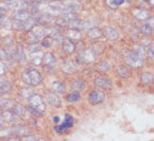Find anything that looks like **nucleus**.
Returning a JSON list of instances; mask_svg holds the SVG:
<instances>
[{
    "instance_id": "obj_49",
    "label": "nucleus",
    "mask_w": 154,
    "mask_h": 141,
    "mask_svg": "<svg viewBox=\"0 0 154 141\" xmlns=\"http://www.w3.org/2000/svg\"><path fill=\"white\" fill-rule=\"evenodd\" d=\"M54 122H55V123H58V122H59V118H58V117H54Z\"/></svg>"
},
{
    "instance_id": "obj_29",
    "label": "nucleus",
    "mask_w": 154,
    "mask_h": 141,
    "mask_svg": "<svg viewBox=\"0 0 154 141\" xmlns=\"http://www.w3.org/2000/svg\"><path fill=\"white\" fill-rule=\"evenodd\" d=\"M110 68H111V64H110L108 61H105V60L97 64V69H98L100 71H102V72H106V71H108Z\"/></svg>"
},
{
    "instance_id": "obj_40",
    "label": "nucleus",
    "mask_w": 154,
    "mask_h": 141,
    "mask_svg": "<svg viewBox=\"0 0 154 141\" xmlns=\"http://www.w3.org/2000/svg\"><path fill=\"white\" fill-rule=\"evenodd\" d=\"M6 72H7V66L0 61V76H4Z\"/></svg>"
},
{
    "instance_id": "obj_51",
    "label": "nucleus",
    "mask_w": 154,
    "mask_h": 141,
    "mask_svg": "<svg viewBox=\"0 0 154 141\" xmlns=\"http://www.w3.org/2000/svg\"><path fill=\"white\" fill-rule=\"evenodd\" d=\"M36 141H47V140H46V139H44V138H38Z\"/></svg>"
},
{
    "instance_id": "obj_12",
    "label": "nucleus",
    "mask_w": 154,
    "mask_h": 141,
    "mask_svg": "<svg viewBox=\"0 0 154 141\" xmlns=\"http://www.w3.org/2000/svg\"><path fill=\"white\" fill-rule=\"evenodd\" d=\"M46 99H47V101L50 106H53V107H60V104H62V100H60V98L58 97L57 94L55 92H47L46 93Z\"/></svg>"
},
{
    "instance_id": "obj_20",
    "label": "nucleus",
    "mask_w": 154,
    "mask_h": 141,
    "mask_svg": "<svg viewBox=\"0 0 154 141\" xmlns=\"http://www.w3.org/2000/svg\"><path fill=\"white\" fill-rule=\"evenodd\" d=\"M52 88H53V91L55 93L63 94V93L66 92V87H65V84L62 83L60 81H55V82H53Z\"/></svg>"
},
{
    "instance_id": "obj_9",
    "label": "nucleus",
    "mask_w": 154,
    "mask_h": 141,
    "mask_svg": "<svg viewBox=\"0 0 154 141\" xmlns=\"http://www.w3.org/2000/svg\"><path fill=\"white\" fill-rule=\"evenodd\" d=\"M105 93L101 90H93L88 96V101L92 104H98L105 100Z\"/></svg>"
},
{
    "instance_id": "obj_52",
    "label": "nucleus",
    "mask_w": 154,
    "mask_h": 141,
    "mask_svg": "<svg viewBox=\"0 0 154 141\" xmlns=\"http://www.w3.org/2000/svg\"><path fill=\"white\" fill-rule=\"evenodd\" d=\"M2 97V92H1V91H0V98Z\"/></svg>"
},
{
    "instance_id": "obj_48",
    "label": "nucleus",
    "mask_w": 154,
    "mask_h": 141,
    "mask_svg": "<svg viewBox=\"0 0 154 141\" xmlns=\"http://www.w3.org/2000/svg\"><path fill=\"white\" fill-rule=\"evenodd\" d=\"M4 123H5V122H4L2 118H1V116H0V128H1V127H4Z\"/></svg>"
},
{
    "instance_id": "obj_28",
    "label": "nucleus",
    "mask_w": 154,
    "mask_h": 141,
    "mask_svg": "<svg viewBox=\"0 0 154 141\" xmlns=\"http://www.w3.org/2000/svg\"><path fill=\"white\" fill-rule=\"evenodd\" d=\"M73 125H74V118L70 116V115H66L65 116V120L64 122L62 123V126L65 128V129H69V128H72Z\"/></svg>"
},
{
    "instance_id": "obj_33",
    "label": "nucleus",
    "mask_w": 154,
    "mask_h": 141,
    "mask_svg": "<svg viewBox=\"0 0 154 141\" xmlns=\"http://www.w3.org/2000/svg\"><path fill=\"white\" fill-rule=\"evenodd\" d=\"M133 51L134 52H136V54H139V56H141V57H144L145 56V48L142 46V44H137V46H135L134 48H133Z\"/></svg>"
},
{
    "instance_id": "obj_2",
    "label": "nucleus",
    "mask_w": 154,
    "mask_h": 141,
    "mask_svg": "<svg viewBox=\"0 0 154 141\" xmlns=\"http://www.w3.org/2000/svg\"><path fill=\"white\" fill-rule=\"evenodd\" d=\"M23 81L25 83H27L29 86H33V87H36V86H39L41 81H43V77L39 72L38 70L36 69H29L26 72L23 73Z\"/></svg>"
},
{
    "instance_id": "obj_39",
    "label": "nucleus",
    "mask_w": 154,
    "mask_h": 141,
    "mask_svg": "<svg viewBox=\"0 0 154 141\" xmlns=\"http://www.w3.org/2000/svg\"><path fill=\"white\" fill-rule=\"evenodd\" d=\"M2 27H5L6 29H10L11 27H12V24H11V21L8 19H5L4 18V22H2Z\"/></svg>"
},
{
    "instance_id": "obj_1",
    "label": "nucleus",
    "mask_w": 154,
    "mask_h": 141,
    "mask_svg": "<svg viewBox=\"0 0 154 141\" xmlns=\"http://www.w3.org/2000/svg\"><path fill=\"white\" fill-rule=\"evenodd\" d=\"M123 59L124 62L134 69L142 68L144 66V59L143 57H141L139 54L134 52L133 50H125L123 52Z\"/></svg>"
},
{
    "instance_id": "obj_14",
    "label": "nucleus",
    "mask_w": 154,
    "mask_h": 141,
    "mask_svg": "<svg viewBox=\"0 0 154 141\" xmlns=\"http://www.w3.org/2000/svg\"><path fill=\"white\" fill-rule=\"evenodd\" d=\"M62 71L66 74H72V73L77 71V64L70 61V60H68L62 66Z\"/></svg>"
},
{
    "instance_id": "obj_11",
    "label": "nucleus",
    "mask_w": 154,
    "mask_h": 141,
    "mask_svg": "<svg viewBox=\"0 0 154 141\" xmlns=\"http://www.w3.org/2000/svg\"><path fill=\"white\" fill-rule=\"evenodd\" d=\"M95 84H96L98 88H102V89H107L110 90L113 88V83L108 78L106 77H97L96 80H95Z\"/></svg>"
},
{
    "instance_id": "obj_32",
    "label": "nucleus",
    "mask_w": 154,
    "mask_h": 141,
    "mask_svg": "<svg viewBox=\"0 0 154 141\" xmlns=\"http://www.w3.org/2000/svg\"><path fill=\"white\" fill-rule=\"evenodd\" d=\"M0 91L4 93H8V92H11V84H10L8 81H5V82L1 84V87H0Z\"/></svg>"
},
{
    "instance_id": "obj_47",
    "label": "nucleus",
    "mask_w": 154,
    "mask_h": 141,
    "mask_svg": "<svg viewBox=\"0 0 154 141\" xmlns=\"http://www.w3.org/2000/svg\"><path fill=\"white\" fill-rule=\"evenodd\" d=\"M124 2V0H115V5L116 6H120L121 4H123Z\"/></svg>"
},
{
    "instance_id": "obj_13",
    "label": "nucleus",
    "mask_w": 154,
    "mask_h": 141,
    "mask_svg": "<svg viewBox=\"0 0 154 141\" xmlns=\"http://www.w3.org/2000/svg\"><path fill=\"white\" fill-rule=\"evenodd\" d=\"M41 62L48 67V68H53L54 66L56 64V57L54 56L52 52H46L45 54H43V60Z\"/></svg>"
},
{
    "instance_id": "obj_3",
    "label": "nucleus",
    "mask_w": 154,
    "mask_h": 141,
    "mask_svg": "<svg viewBox=\"0 0 154 141\" xmlns=\"http://www.w3.org/2000/svg\"><path fill=\"white\" fill-rule=\"evenodd\" d=\"M49 28L47 27H40V26H36L33 29L29 31V38L33 42H37L38 40H43L45 37L48 36Z\"/></svg>"
},
{
    "instance_id": "obj_6",
    "label": "nucleus",
    "mask_w": 154,
    "mask_h": 141,
    "mask_svg": "<svg viewBox=\"0 0 154 141\" xmlns=\"http://www.w3.org/2000/svg\"><path fill=\"white\" fill-rule=\"evenodd\" d=\"M10 133L14 137H26L30 135V129L26 126L21 125H15L14 127H10Z\"/></svg>"
},
{
    "instance_id": "obj_4",
    "label": "nucleus",
    "mask_w": 154,
    "mask_h": 141,
    "mask_svg": "<svg viewBox=\"0 0 154 141\" xmlns=\"http://www.w3.org/2000/svg\"><path fill=\"white\" fill-rule=\"evenodd\" d=\"M97 54L92 50L91 48L85 49L84 51H82V54H79L76 57L77 63H94L96 61Z\"/></svg>"
},
{
    "instance_id": "obj_24",
    "label": "nucleus",
    "mask_w": 154,
    "mask_h": 141,
    "mask_svg": "<svg viewBox=\"0 0 154 141\" xmlns=\"http://www.w3.org/2000/svg\"><path fill=\"white\" fill-rule=\"evenodd\" d=\"M68 39H74V40H79L82 38V34L79 30H75V29H68L66 32Z\"/></svg>"
},
{
    "instance_id": "obj_19",
    "label": "nucleus",
    "mask_w": 154,
    "mask_h": 141,
    "mask_svg": "<svg viewBox=\"0 0 154 141\" xmlns=\"http://www.w3.org/2000/svg\"><path fill=\"white\" fill-rule=\"evenodd\" d=\"M141 32L144 34H151L153 32V18H151V20H149L147 24H144L141 26Z\"/></svg>"
},
{
    "instance_id": "obj_17",
    "label": "nucleus",
    "mask_w": 154,
    "mask_h": 141,
    "mask_svg": "<svg viewBox=\"0 0 154 141\" xmlns=\"http://www.w3.org/2000/svg\"><path fill=\"white\" fill-rule=\"evenodd\" d=\"M0 116H1V118H2L4 122L12 123V122H15V120H16V115L11 111V109H6V110H4Z\"/></svg>"
},
{
    "instance_id": "obj_45",
    "label": "nucleus",
    "mask_w": 154,
    "mask_h": 141,
    "mask_svg": "<svg viewBox=\"0 0 154 141\" xmlns=\"http://www.w3.org/2000/svg\"><path fill=\"white\" fill-rule=\"evenodd\" d=\"M107 5L110 6L111 8H115V7H116L115 0H107Z\"/></svg>"
},
{
    "instance_id": "obj_46",
    "label": "nucleus",
    "mask_w": 154,
    "mask_h": 141,
    "mask_svg": "<svg viewBox=\"0 0 154 141\" xmlns=\"http://www.w3.org/2000/svg\"><path fill=\"white\" fill-rule=\"evenodd\" d=\"M5 58H7L5 50H4L2 48H0V59H5Z\"/></svg>"
},
{
    "instance_id": "obj_8",
    "label": "nucleus",
    "mask_w": 154,
    "mask_h": 141,
    "mask_svg": "<svg viewBox=\"0 0 154 141\" xmlns=\"http://www.w3.org/2000/svg\"><path fill=\"white\" fill-rule=\"evenodd\" d=\"M15 26H16L17 29L30 31L34 27L37 26V21H36L35 18H29V19L26 20V21H17V22L15 24Z\"/></svg>"
},
{
    "instance_id": "obj_41",
    "label": "nucleus",
    "mask_w": 154,
    "mask_h": 141,
    "mask_svg": "<svg viewBox=\"0 0 154 141\" xmlns=\"http://www.w3.org/2000/svg\"><path fill=\"white\" fill-rule=\"evenodd\" d=\"M55 130H56V132L57 133H64V132L66 131L67 129H65L62 125H59V126H55Z\"/></svg>"
},
{
    "instance_id": "obj_21",
    "label": "nucleus",
    "mask_w": 154,
    "mask_h": 141,
    "mask_svg": "<svg viewBox=\"0 0 154 141\" xmlns=\"http://www.w3.org/2000/svg\"><path fill=\"white\" fill-rule=\"evenodd\" d=\"M11 111L14 112L16 115V117H24L25 113H26V108L23 107L21 104H18V103H15L14 107L11 108Z\"/></svg>"
},
{
    "instance_id": "obj_7",
    "label": "nucleus",
    "mask_w": 154,
    "mask_h": 141,
    "mask_svg": "<svg viewBox=\"0 0 154 141\" xmlns=\"http://www.w3.org/2000/svg\"><path fill=\"white\" fill-rule=\"evenodd\" d=\"M5 1L7 8H10L15 11L28 8V1H26V0H5Z\"/></svg>"
},
{
    "instance_id": "obj_22",
    "label": "nucleus",
    "mask_w": 154,
    "mask_h": 141,
    "mask_svg": "<svg viewBox=\"0 0 154 141\" xmlns=\"http://www.w3.org/2000/svg\"><path fill=\"white\" fill-rule=\"evenodd\" d=\"M87 34H88V37L92 38V39H98V38H101L103 36V31L100 28H97V27H93V28L88 30Z\"/></svg>"
},
{
    "instance_id": "obj_10",
    "label": "nucleus",
    "mask_w": 154,
    "mask_h": 141,
    "mask_svg": "<svg viewBox=\"0 0 154 141\" xmlns=\"http://www.w3.org/2000/svg\"><path fill=\"white\" fill-rule=\"evenodd\" d=\"M29 18H31V14L27 9L17 10L12 14V19L15 21H26Z\"/></svg>"
},
{
    "instance_id": "obj_15",
    "label": "nucleus",
    "mask_w": 154,
    "mask_h": 141,
    "mask_svg": "<svg viewBox=\"0 0 154 141\" xmlns=\"http://www.w3.org/2000/svg\"><path fill=\"white\" fill-rule=\"evenodd\" d=\"M62 46H63V49L64 51L68 54H72L74 51H75V49H76V46L75 44L70 39H63V42H62Z\"/></svg>"
},
{
    "instance_id": "obj_30",
    "label": "nucleus",
    "mask_w": 154,
    "mask_h": 141,
    "mask_svg": "<svg viewBox=\"0 0 154 141\" xmlns=\"http://www.w3.org/2000/svg\"><path fill=\"white\" fill-rule=\"evenodd\" d=\"M66 99H67L68 102H76L81 99V94H79L78 91H74V92L69 93Z\"/></svg>"
},
{
    "instance_id": "obj_18",
    "label": "nucleus",
    "mask_w": 154,
    "mask_h": 141,
    "mask_svg": "<svg viewBox=\"0 0 154 141\" xmlns=\"http://www.w3.org/2000/svg\"><path fill=\"white\" fill-rule=\"evenodd\" d=\"M43 54L40 51H37V52H30L29 54V60L30 62L35 64V66H39L41 63V60H43Z\"/></svg>"
},
{
    "instance_id": "obj_34",
    "label": "nucleus",
    "mask_w": 154,
    "mask_h": 141,
    "mask_svg": "<svg viewBox=\"0 0 154 141\" xmlns=\"http://www.w3.org/2000/svg\"><path fill=\"white\" fill-rule=\"evenodd\" d=\"M55 22H56V24H57V27H67L68 26V20H66L64 17L56 18Z\"/></svg>"
},
{
    "instance_id": "obj_35",
    "label": "nucleus",
    "mask_w": 154,
    "mask_h": 141,
    "mask_svg": "<svg viewBox=\"0 0 154 141\" xmlns=\"http://www.w3.org/2000/svg\"><path fill=\"white\" fill-rule=\"evenodd\" d=\"M27 111H29L34 117H38L40 118L41 117V115H43V112H40L39 110H37V109H35L34 107H31V106H29V107H27V109H26Z\"/></svg>"
},
{
    "instance_id": "obj_16",
    "label": "nucleus",
    "mask_w": 154,
    "mask_h": 141,
    "mask_svg": "<svg viewBox=\"0 0 154 141\" xmlns=\"http://www.w3.org/2000/svg\"><path fill=\"white\" fill-rule=\"evenodd\" d=\"M104 34H105L106 37H107L110 40H112V41L117 40L118 38H120V34H118V31H117L115 28H113V27H106L105 30H104Z\"/></svg>"
},
{
    "instance_id": "obj_26",
    "label": "nucleus",
    "mask_w": 154,
    "mask_h": 141,
    "mask_svg": "<svg viewBox=\"0 0 154 141\" xmlns=\"http://www.w3.org/2000/svg\"><path fill=\"white\" fill-rule=\"evenodd\" d=\"M140 81L142 83H152L153 82V73L151 72H144L141 74Z\"/></svg>"
},
{
    "instance_id": "obj_38",
    "label": "nucleus",
    "mask_w": 154,
    "mask_h": 141,
    "mask_svg": "<svg viewBox=\"0 0 154 141\" xmlns=\"http://www.w3.org/2000/svg\"><path fill=\"white\" fill-rule=\"evenodd\" d=\"M135 15H136V18H139V19H146L149 14L146 11H140V14H135Z\"/></svg>"
},
{
    "instance_id": "obj_50",
    "label": "nucleus",
    "mask_w": 154,
    "mask_h": 141,
    "mask_svg": "<svg viewBox=\"0 0 154 141\" xmlns=\"http://www.w3.org/2000/svg\"><path fill=\"white\" fill-rule=\"evenodd\" d=\"M2 22H4V17L0 16V26H2Z\"/></svg>"
},
{
    "instance_id": "obj_37",
    "label": "nucleus",
    "mask_w": 154,
    "mask_h": 141,
    "mask_svg": "<svg viewBox=\"0 0 154 141\" xmlns=\"http://www.w3.org/2000/svg\"><path fill=\"white\" fill-rule=\"evenodd\" d=\"M52 46V39L50 38H47V37H45L43 40H41V47H45V48H49Z\"/></svg>"
},
{
    "instance_id": "obj_44",
    "label": "nucleus",
    "mask_w": 154,
    "mask_h": 141,
    "mask_svg": "<svg viewBox=\"0 0 154 141\" xmlns=\"http://www.w3.org/2000/svg\"><path fill=\"white\" fill-rule=\"evenodd\" d=\"M2 141H21V140H20L18 137H11V138H6Z\"/></svg>"
},
{
    "instance_id": "obj_25",
    "label": "nucleus",
    "mask_w": 154,
    "mask_h": 141,
    "mask_svg": "<svg viewBox=\"0 0 154 141\" xmlns=\"http://www.w3.org/2000/svg\"><path fill=\"white\" fill-rule=\"evenodd\" d=\"M87 84L86 82L83 80V79H76L75 81H74V83H73V88L75 89V90H82V91H84L85 89H86Z\"/></svg>"
},
{
    "instance_id": "obj_5",
    "label": "nucleus",
    "mask_w": 154,
    "mask_h": 141,
    "mask_svg": "<svg viewBox=\"0 0 154 141\" xmlns=\"http://www.w3.org/2000/svg\"><path fill=\"white\" fill-rule=\"evenodd\" d=\"M28 101H29V104H30L31 107H34L35 109L39 110L40 112H44L46 110V103H45L43 97H41L40 94L33 93V94L30 96V98L28 99Z\"/></svg>"
},
{
    "instance_id": "obj_43",
    "label": "nucleus",
    "mask_w": 154,
    "mask_h": 141,
    "mask_svg": "<svg viewBox=\"0 0 154 141\" xmlns=\"http://www.w3.org/2000/svg\"><path fill=\"white\" fill-rule=\"evenodd\" d=\"M145 52L149 54L151 58L153 59V46H152V44H150L149 47H147V49L145 50Z\"/></svg>"
},
{
    "instance_id": "obj_31",
    "label": "nucleus",
    "mask_w": 154,
    "mask_h": 141,
    "mask_svg": "<svg viewBox=\"0 0 154 141\" xmlns=\"http://www.w3.org/2000/svg\"><path fill=\"white\" fill-rule=\"evenodd\" d=\"M92 50L95 52L96 54H101L102 51L104 50V44H102V42H97V44H93V47H92Z\"/></svg>"
},
{
    "instance_id": "obj_27",
    "label": "nucleus",
    "mask_w": 154,
    "mask_h": 141,
    "mask_svg": "<svg viewBox=\"0 0 154 141\" xmlns=\"http://www.w3.org/2000/svg\"><path fill=\"white\" fill-rule=\"evenodd\" d=\"M33 93H34V90H33L31 88H23V89L20 90L19 96H20V98H23V99H27V100H28Z\"/></svg>"
},
{
    "instance_id": "obj_23",
    "label": "nucleus",
    "mask_w": 154,
    "mask_h": 141,
    "mask_svg": "<svg viewBox=\"0 0 154 141\" xmlns=\"http://www.w3.org/2000/svg\"><path fill=\"white\" fill-rule=\"evenodd\" d=\"M117 74L120 76L121 78L127 79L131 77V71H130V69L124 67V66H118V67H117Z\"/></svg>"
},
{
    "instance_id": "obj_36",
    "label": "nucleus",
    "mask_w": 154,
    "mask_h": 141,
    "mask_svg": "<svg viewBox=\"0 0 154 141\" xmlns=\"http://www.w3.org/2000/svg\"><path fill=\"white\" fill-rule=\"evenodd\" d=\"M28 50H29V52H37V51H40V50H41V46H39V44H36V42H33V44H29Z\"/></svg>"
},
{
    "instance_id": "obj_42",
    "label": "nucleus",
    "mask_w": 154,
    "mask_h": 141,
    "mask_svg": "<svg viewBox=\"0 0 154 141\" xmlns=\"http://www.w3.org/2000/svg\"><path fill=\"white\" fill-rule=\"evenodd\" d=\"M37 140V138L34 136H31V135H28V136L26 137H23V140L21 141H36Z\"/></svg>"
}]
</instances>
